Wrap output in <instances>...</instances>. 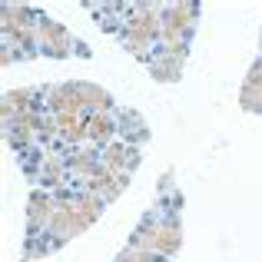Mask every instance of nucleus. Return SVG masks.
Segmentation results:
<instances>
[{"label": "nucleus", "instance_id": "obj_16", "mask_svg": "<svg viewBox=\"0 0 262 262\" xmlns=\"http://www.w3.org/2000/svg\"><path fill=\"white\" fill-rule=\"evenodd\" d=\"M120 262H160V259H153L146 249H126L120 256Z\"/></svg>", "mask_w": 262, "mask_h": 262}, {"label": "nucleus", "instance_id": "obj_10", "mask_svg": "<svg viewBox=\"0 0 262 262\" xmlns=\"http://www.w3.org/2000/svg\"><path fill=\"white\" fill-rule=\"evenodd\" d=\"M239 103L249 113H262V60H256L243 83V93H239Z\"/></svg>", "mask_w": 262, "mask_h": 262}, {"label": "nucleus", "instance_id": "obj_13", "mask_svg": "<svg viewBox=\"0 0 262 262\" xmlns=\"http://www.w3.org/2000/svg\"><path fill=\"white\" fill-rule=\"evenodd\" d=\"M67 166H70V173L77 176H93L96 169L103 166V160H96V153H86V149H77V153L67 160Z\"/></svg>", "mask_w": 262, "mask_h": 262}, {"label": "nucleus", "instance_id": "obj_2", "mask_svg": "<svg viewBox=\"0 0 262 262\" xmlns=\"http://www.w3.org/2000/svg\"><path fill=\"white\" fill-rule=\"evenodd\" d=\"M136 249L146 252H160V256H176L179 246H183V229H179V219L166 216V219H143V226L133 236Z\"/></svg>", "mask_w": 262, "mask_h": 262}, {"label": "nucleus", "instance_id": "obj_6", "mask_svg": "<svg viewBox=\"0 0 262 262\" xmlns=\"http://www.w3.org/2000/svg\"><path fill=\"white\" fill-rule=\"evenodd\" d=\"M183 60H186V50L163 47V50L153 53V60H149V73H153V80H160V83H176V80L183 77Z\"/></svg>", "mask_w": 262, "mask_h": 262}, {"label": "nucleus", "instance_id": "obj_9", "mask_svg": "<svg viewBox=\"0 0 262 262\" xmlns=\"http://www.w3.org/2000/svg\"><path fill=\"white\" fill-rule=\"evenodd\" d=\"M53 209H57V203H53L47 192H33V196H30V206H27V229H30V236H37L43 226L50 229Z\"/></svg>", "mask_w": 262, "mask_h": 262}, {"label": "nucleus", "instance_id": "obj_8", "mask_svg": "<svg viewBox=\"0 0 262 262\" xmlns=\"http://www.w3.org/2000/svg\"><path fill=\"white\" fill-rule=\"evenodd\" d=\"M103 166H110L120 176H129L136 166H140V149L136 146H123V143H110L106 153H103Z\"/></svg>", "mask_w": 262, "mask_h": 262}, {"label": "nucleus", "instance_id": "obj_5", "mask_svg": "<svg viewBox=\"0 0 262 262\" xmlns=\"http://www.w3.org/2000/svg\"><path fill=\"white\" fill-rule=\"evenodd\" d=\"M37 40H40V50L43 53H50V57H70V50H77V53H83L86 57V50L80 43H73V37L63 30V27L57 24V20H50V17H40V27H37Z\"/></svg>", "mask_w": 262, "mask_h": 262}, {"label": "nucleus", "instance_id": "obj_7", "mask_svg": "<svg viewBox=\"0 0 262 262\" xmlns=\"http://www.w3.org/2000/svg\"><path fill=\"white\" fill-rule=\"evenodd\" d=\"M126 183H129V176H120V173H113L110 166H100L93 176L86 179V186H90V192H96V196L106 203V199H116L123 189H126Z\"/></svg>", "mask_w": 262, "mask_h": 262}, {"label": "nucleus", "instance_id": "obj_3", "mask_svg": "<svg viewBox=\"0 0 262 262\" xmlns=\"http://www.w3.org/2000/svg\"><path fill=\"white\" fill-rule=\"evenodd\" d=\"M160 13L163 7H146V4H136L133 7V17L126 20V27H123V43H126L129 53H136V57H149V47H153V40L160 37Z\"/></svg>", "mask_w": 262, "mask_h": 262}, {"label": "nucleus", "instance_id": "obj_4", "mask_svg": "<svg viewBox=\"0 0 262 262\" xmlns=\"http://www.w3.org/2000/svg\"><path fill=\"white\" fill-rule=\"evenodd\" d=\"M196 7L192 4H176V7H163L160 13V40L173 50H186L192 27H196Z\"/></svg>", "mask_w": 262, "mask_h": 262}, {"label": "nucleus", "instance_id": "obj_14", "mask_svg": "<svg viewBox=\"0 0 262 262\" xmlns=\"http://www.w3.org/2000/svg\"><path fill=\"white\" fill-rule=\"evenodd\" d=\"M120 126H126L123 133H129L133 140H146V136H149V129H146V123H143V116L133 113V110H123V113H120Z\"/></svg>", "mask_w": 262, "mask_h": 262}, {"label": "nucleus", "instance_id": "obj_12", "mask_svg": "<svg viewBox=\"0 0 262 262\" xmlns=\"http://www.w3.org/2000/svg\"><path fill=\"white\" fill-rule=\"evenodd\" d=\"M113 133H116V123L110 120V113H90L86 136L93 143H110V140H113Z\"/></svg>", "mask_w": 262, "mask_h": 262}, {"label": "nucleus", "instance_id": "obj_11", "mask_svg": "<svg viewBox=\"0 0 262 262\" xmlns=\"http://www.w3.org/2000/svg\"><path fill=\"white\" fill-rule=\"evenodd\" d=\"M53 120H57V133L63 136L67 143H80V140H90V136H86V120H90V113H86V116L60 113V116H53Z\"/></svg>", "mask_w": 262, "mask_h": 262}, {"label": "nucleus", "instance_id": "obj_1", "mask_svg": "<svg viewBox=\"0 0 262 262\" xmlns=\"http://www.w3.org/2000/svg\"><path fill=\"white\" fill-rule=\"evenodd\" d=\"M100 212H103V199L96 192H77L67 203H57L47 232H53V243H67V239L80 236L86 226H93L100 219Z\"/></svg>", "mask_w": 262, "mask_h": 262}, {"label": "nucleus", "instance_id": "obj_15", "mask_svg": "<svg viewBox=\"0 0 262 262\" xmlns=\"http://www.w3.org/2000/svg\"><path fill=\"white\" fill-rule=\"evenodd\" d=\"M63 160H60V156H43V163H40V179H43V183L47 186H50V183H60V179H63Z\"/></svg>", "mask_w": 262, "mask_h": 262}]
</instances>
